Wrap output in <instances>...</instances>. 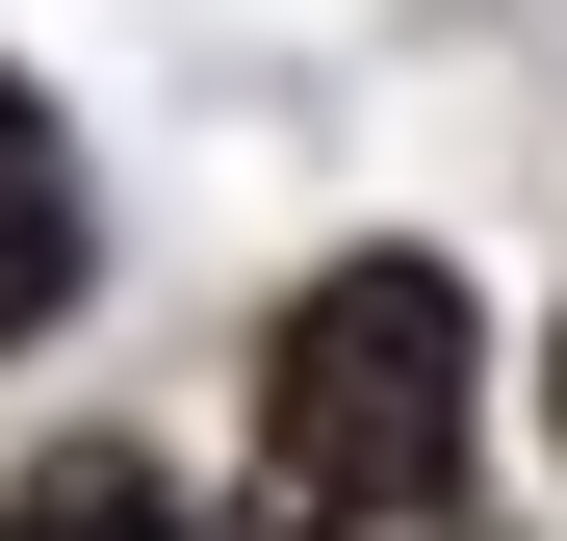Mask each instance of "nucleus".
<instances>
[{
	"mask_svg": "<svg viewBox=\"0 0 567 541\" xmlns=\"http://www.w3.org/2000/svg\"><path fill=\"white\" fill-rule=\"evenodd\" d=\"M78 310V155H52V104L0 77V335H52Z\"/></svg>",
	"mask_w": 567,
	"mask_h": 541,
	"instance_id": "f03ea898",
	"label": "nucleus"
},
{
	"mask_svg": "<svg viewBox=\"0 0 567 541\" xmlns=\"http://www.w3.org/2000/svg\"><path fill=\"white\" fill-rule=\"evenodd\" d=\"M0 541H181V490L130 465V438H78V465H27V490H0Z\"/></svg>",
	"mask_w": 567,
	"mask_h": 541,
	"instance_id": "7ed1b4c3",
	"label": "nucleus"
},
{
	"mask_svg": "<svg viewBox=\"0 0 567 541\" xmlns=\"http://www.w3.org/2000/svg\"><path fill=\"white\" fill-rule=\"evenodd\" d=\"M464 465V284L439 258H336L258 335V541H388Z\"/></svg>",
	"mask_w": 567,
	"mask_h": 541,
	"instance_id": "f257e3e1",
	"label": "nucleus"
}]
</instances>
